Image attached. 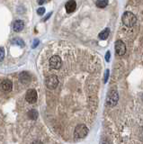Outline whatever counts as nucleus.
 Wrapping results in <instances>:
<instances>
[{
    "mask_svg": "<svg viewBox=\"0 0 143 144\" xmlns=\"http://www.w3.org/2000/svg\"><path fill=\"white\" fill-rule=\"evenodd\" d=\"M121 21L126 27H132V26L135 25L136 22H137V18H136L135 15L132 14L131 12H125L122 15Z\"/></svg>",
    "mask_w": 143,
    "mask_h": 144,
    "instance_id": "nucleus-1",
    "label": "nucleus"
},
{
    "mask_svg": "<svg viewBox=\"0 0 143 144\" xmlns=\"http://www.w3.org/2000/svg\"><path fill=\"white\" fill-rule=\"evenodd\" d=\"M88 128L85 124H78L76 126L74 131V138L75 139H83L87 135Z\"/></svg>",
    "mask_w": 143,
    "mask_h": 144,
    "instance_id": "nucleus-2",
    "label": "nucleus"
},
{
    "mask_svg": "<svg viewBox=\"0 0 143 144\" xmlns=\"http://www.w3.org/2000/svg\"><path fill=\"white\" fill-rule=\"evenodd\" d=\"M45 85L47 88L55 89L59 85V78L56 75H50L45 79Z\"/></svg>",
    "mask_w": 143,
    "mask_h": 144,
    "instance_id": "nucleus-3",
    "label": "nucleus"
},
{
    "mask_svg": "<svg viewBox=\"0 0 143 144\" xmlns=\"http://www.w3.org/2000/svg\"><path fill=\"white\" fill-rule=\"evenodd\" d=\"M118 99H119V96H118L117 91L112 90L108 93V96L106 98V104L109 106H114L118 102Z\"/></svg>",
    "mask_w": 143,
    "mask_h": 144,
    "instance_id": "nucleus-4",
    "label": "nucleus"
},
{
    "mask_svg": "<svg viewBox=\"0 0 143 144\" xmlns=\"http://www.w3.org/2000/svg\"><path fill=\"white\" fill-rule=\"evenodd\" d=\"M49 64H50V68H52V69H59L62 65V59L59 56L53 55L50 59Z\"/></svg>",
    "mask_w": 143,
    "mask_h": 144,
    "instance_id": "nucleus-5",
    "label": "nucleus"
},
{
    "mask_svg": "<svg viewBox=\"0 0 143 144\" xmlns=\"http://www.w3.org/2000/svg\"><path fill=\"white\" fill-rule=\"evenodd\" d=\"M37 98V92L35 89H29V90L26 92V96H25V100L30 104H34L36 103Z\"/></svg>",
    "mask_w": 143,
    "mask_h": 144,
    "instance_id": "nucleus-6",
    "label": "nucleus"
},
{
    "mask_svg": "<svg viewBox=\"0 0 143 144\" xmlns=\"http://www.w3.org/2000/svg\"><path fill=\"white\" fill-rule=\"evenodd\" d=\"M115 52L119 56H122L126 52V46L121 40H118L115 43Z\"/></svg>",
    "mask_w": 143,
    "mask_h": 144,
    "instance_id": "nucleus-7",
    "label": "nucleus"
},
{
    "mask_svg": "<svg viewBox=\"0 0 143 144\" xmlns=\"http://www.w3.org/2000/svg\"><path fill=\"white\" fill-rule=\"evenodd\" d=\"M76 7H77V3L75 0H69L65 5V8H66V12L68 14L73 13L75 11Z\"/></svg>",
    "mask_w": 143,
    "mask_h": 144,
    "instance_id": "nucleus-8",
    "label": "nucleus"
},
{
    "mask_svg": "<svg viewBox=\"0 0 143 144\" xmlns=\"http://www.w3.org/2000/svg\"><path fill=\"white\" fill-rule=\"evenodd\" d=\"M1 87H2L3 91H5V92H10L13 88V83H12L11 80L5 79L1 83Z\"/></svg>",
    "mask_w": 143,
    "mask_h": 144,
    "instance_id": "nucleus-9",
    "label": "nucleus"
},
{
    "mask_svg": "<svg viewBox=\"0 0 143 144\" xmlns=\"http://www.w3.org/2000/svg\"><path fill=\"white\" fill-rule=\"evenodd\" d=\"M24 27V23L22 20H16L13 24V30L16 33L21 32Z\"/></svg>",
    "mask_w": 143,
    "mask_h": 144,
    "instance_id": "nucleus-10",
    "label": "nucleus"
},
{
    "mask_svg": "<svg viewBox=\"0 0 143 144\" xmlns=\"http://www.w3.org/2000/svg\"><path fill=\"white\" fill-rule=\"evenodd\" d=\"M19 78H20V81L23 82V83H28L31 80V76H30L29 73H27V72H22L20 74Z\"/></svg>",
    "mask_w": 143,
    "mask_h": 144,
    "instance_id": "nucleus-11",
    "label": "nucleus"
},
{
    "mask_svg": "<svg viewBox=\"0 0 143 144\" xmlns=\"http://www.w3.org/2000/svg\"><path fill=\"white\" fill-rule=\"evenodd\" d=\"M109 34H110V29L109 28H105L104 31H102L101 33H99L98 37H99L100 40H106L108 38Z\"/></svg>",
    "mask_w": 143,
    "mask_h": 144,
    "instance_id": "nucleus-12",
    "label": "nucleus"
},
{
    "mask_svg": "<svg viewBox=\"0 0 143 144\" xmlns=\"http://www.w3.org/2000/svg\"><path fill=\"white\" fill-rule=\"evenodd\" d=\"M107 4H108V0H97L95 3L96 6L99 8H105L107 6Z\"/></svg>",
    "mask_w": 143,
    "mask_h": 144,
    "instance_id": "nucleus-13",
    "label": "nucleus"
},
{
    "mask_svg": "<svg viewBox=\"0 0 143 144\" xmlns=\"http://www.w3.org/2000/svg\"><path fill=\"white\" fill-rule=\"evenodd\" d=\"M38 115H39L38 112H37L35 109H32L31 111L28 112V116H29L31 119H33V120H35V119H37Z\"/></svg>",
    "mask_w": 143,
    "mask_h": 144,
    "instance_id": "nucleus-14",
    "label": "nucleus"
},
{
    "mask_svg": "<svg viewBox=\"0 0 143 144\" xmlns=\"http://www.w3.org/2000/svg\"><path fill=\"white\" fill-rule=\"evenodd\" d=\"M12 43H13L14 44H16L20 47L24 46V42L23 41L22 39H20V38H14V39L12 40Z\"/></svg>",
    "mask_w": 143,
    "mask_h": 144,
    "instance_id": "nucleus-15",
    "label": "nucleus"
},
{
    "mask_svg": "<svg viewBox=\"0 0 143 144\" xmlns=\"http://www.w3.org/2000/svg\"><path fill=\"white\" fill-rule=\"evenodd\" d=\"M44 13H45V8L44 7H39L38 9H37V14H38L39 15H44Z\"/></svg>",
    "mask_w": 143,
    "mask_h": 144,
    "instance_id": "nucleus-16",
    "label": "nucleus"
},
{
    "mask_svg": "<svg viewBox=\"0 0 143 144\" xmlns=\"http://www.w3.org/2000/svg\"><path fill=\"white\" fill-rule=\"evenodd\" d=\"M0 54H1V57H0V59H1V61L4 59V56H5V50L3 47H1L0 48Z\"/></svg>",
    "mask_w": 143,
    "mask_h": 144,
    "instance_id": "nucleus-17",
    "label": "nucleus"
},
{
    "mask_svg": "<svg viewBox=\"0 0 143 144\" xmlns=\"http://www.w3.org/2000/svg\"><path fill=\"white\" fill-rule=\"evenodd\" d=\"M39 43H40V41H39L38 39H35L34 41H33V48H35V47L38 46Z\"/></svg>",
    "mask_w": 143,
    "mask_h": 144,
    "instance_id": "nucleus-18",
    "label": "nucleus"
},
{
    "mask_svg": "<svg viewBox=\"0 0 143 144\" xmlns=\"http://www.w3.org/2000/svg\"><path fill=\"white\" fill-rule=\"evenodd\" d=\"M108 77H109V70L107 69L106 71H105V82L107 81V79H108Z\"/></svg>",
    "mask_w": 143,
    "mask_h": 144,
    "instance_id": "nucleus-19",
    "label": "nucleus"
},
{
    "mask_svg": "<svg viewBox=\"0 0 143 144\" xmlns=\"http://www.w3.org/2000/svg\"><path fill=\"white\" fill-rule=\"evenodd\" d=\"M110 57H111L110 52H107L106 55H105V59H106V61H109V60H110Z\"/></svg>",
    "mask_w": 143,
    "mask_h": 144,
    "instance_id": "nucleus-20",
    "label": "nucleus"
},
{
    "mask_svg": "<svg viewBox=\"0 0 143 144\" xmlns=\"http://www.w3.org/2000/svg\"><path fill=\"white\" fill-rule=\"evenodd\" d=\"M44 3H45V0H38V4L40 5V6H42Z\"/></svg>",
    "mask_w": 143,
    "mask_h": 144,
    "instance_id": "nucleus-21",
    "label": "nucleus"
},
{
    "mask_svg": "<svg viewBox=\"0 0 143 144\" xmlns=\"http://www.w3.org/2000/svg\"><path fill=\"white\" fill-rule=\"evenodd\" d=\"M52 15V13H50V14H49V15H47V16H46V17H45V18H44V21H46V20H47V19H48V18H49V17H50V15Z\"/></svg>",
    "mask_w": 143,
    "mask_h": 144,
    "instance_id": "nucleus-22",
    "label": "nucleus"
},
{
    "mask_svg": "<svg viewBox=\"0 0 143 144\" xmlns=\"http://www.w3.org/2000/svg\"><path fill=\"white\" fill-rule=\"evenodd\" d=\"M33 144H42V142L39 141V140H35V141L33 142Z\"/></svg>",
    "mask_w": 143,
    "mask_h": 144,
    "instance_id": "nucleus-23",
    "label": "nucleus"
}]
</instances>
